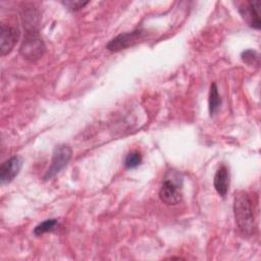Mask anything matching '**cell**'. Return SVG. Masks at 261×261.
Masks as SVG:
<instances>
[{
  "mask_svg": "<svg viewBox=\"0 0 261 261\" xmlns=\"http://www.w3.org/2000/svg\"><path fill=\"white\" fill-rule=\"evenodd\" d=\"M144 35L145 32L142 30H134L132 32L119 34L109 41L106 48L111 52L121 51L139 43L144 38Z\"/></svg>",
  "mask_w": 261,
  "mask_h": 261,
  "instance_id": "5",
  "label": "cell"
},
{
  "mask_svg": "<svg viewBox=\"0 0 261 261\" xmlns=\"http://www.w3.org/2000/svg\"><path fill=\"white\" fill-rule=\"evenodd\" d=\"M57 225V219L51 218V219H46L43 222L39 223L35 228H34V233L36 236H41L43 233H46L48 231H51L55 228Z\"/></svg>",
  "mask_w": 261,
  "mask_h": 261,
  "instance_id": "11",
  "label": "cell"
},
{
  "mask_svg": "<svg viewBox=\"0 0 261 261\" xmlns=\"http://www.w3.org/2000/svg\"><path fill=\"white\" fill-rule=\"evenodd\" d=\"M19 31L16 28L1 24L0 28V54L5 56L10 53L15 43L19 39Z\"/></svg>",
  "mask_w": 261,
  "mask_h": 261,
  "instance_id": "6",
  "label": "cell"
},
{
  "mask_svg": "<svg viewBox=\"0 0 261 261\" xmlns=\"http://www.w3.org/2000/svg\"><path fill=\"white\" fill-rule=\"evenodd\" d=\"M142 162V156L138 151H133L128 153L124 160V166L128 169L138 167Z\"/></svg>",
  "mask_w": 261,
  "mask_h": 261,
  "instance_id": "12",
  "label": "cell"
},
{
  "mask_svg": "<svg viewBox=\"0 0 261 261\" xmlns=\"http://www.w3.org/2000/svg\"><path fill=\"white\" fill-rule=\"evenodd\" d=\"M241 57H242V60H243L245 63L249 64V65L259 64V55H258V53H257L256 51H254V50L249 49V50L244 51V52L242 53Z\"/></svg>",
  "mask_w": 261,
  "mask_h": 261,
  "instance_id": "13",
  "label": "cell"
},
{
  "mask_svg": "<svg viewBox=\"0 0 261 261\" xmlns=\"http://www.w3.org/2000/svg\"><path fill=\"white\" fill-rule=\"evenodd\" d=\"M22 160L18 156H12L0 166V181L2 185L9 184L20 171Z\"/></svg>",
  "mask_w": 261,
  "mask_h": 261,
  "instance_id": "8",
  "label": "cell"
},
{
  "mask_svg": "<svg viewBox=\"0 0 261 261\" xmlns=\"http://www.w3.org/2000/svg\"><path fill=\"white\" fill-rule=\"evenodd\" d=\"M159 198L166 205H176L182 199L181 178L178 175L166 177L159 190Z\"/></svg>",
  "mask_w": 261,
  "mask_h": 261,
  "instance_id": "3",
  "label": "cell"
},
{
  "mask_svg": "<svg viewBox=\"0 0 261 261\" xmlns=\"http://www.w3.org/2000/svg\"><path fill=\"white\" fill-rule=\"evenodd\" d=\"M260 6H261L260 1H249L239 8V12L241 13L243 19L251 28L256 30H259L261 27V21L259 16Z\"/></svg>",
  "mask_w": 261,
  "mask_h": 261,
  "instance_id": "7",
  "label": "cell"
},
{
  "mask_svg": "<svg viewBox=\"0 0 261 261\" xmlns=\"http://www.w3.org/2000/svg\"><path fill=\"white\" fill-rule=\"evenodd\" d=\"M221 104V98L218 94V89L215 83L211 84L210 91H209V113L210 115H214Z\"/></svg>",
  "mask_w": 261,
  "mask_h": 261,
  "instance_id": "10",
  "label": "cell"
},
{
  "mask_svg": "<svg viewBox=\"0 0 261 261\" xmlns=\"http://www.w3.org/2000/svg\"><path fill=\"white\" fill-rule=\"evenodd\" d=\"M71 155H72V150L68 145H65V144L58 145L54 149L51 164L44 175V179L49 180L52 177H54L61 169H63L67 165L68 161L71 158Z\"/></svg>",
  "mask_w": 261,
  "mask_h": 261,
  "instance_id": "4",
  "label": "cell"
},
{
  "mask_svg": "<svg viewBox=\"0 0 261 261\" xmlns=\"http://www.w3.org/2000/svg\"><path fill=\"white\" fill-rule=\"evenodd\" d=\"M65 7H67L71 11H76L86 6L89 1H81V0H65L61 2Z\"/></svg>",
  "mask_w": 261,
  "mask_h": 261,
  "instance_id": "14",
  "label": "cell"
},
{
  "mask_svg": "<svg viewBox=\"0 0 261 261\" xmlns=\"http://www.w3.org/2000/svg\"><path fill=\"white\" fill-rule=\"evenodd\" d=\"M45 45L38 31H27L19 48L21 56L29 61L40 59L45 53Z\"/></svg>",
  "mask_w": 261,
  "mask_h": 261,
  "instance_id": "2",
  "label": "cell"
},
{
  "mask_svg": "<svg viewBox=\"0 0 261 261\" xmlns=\"http://www.w3.org/2000/svg\"><path fill=\"white\" fill-rule=\"evenodd\" d=\"M213 185L218 195L221 197H225L229 187V171L225 165H221L217 169L214 175Z\"/></svg>",
  "mask_w": 261,
  "mask_h": 261,
  "instance_id": "9",
  "label": "cell"
},
{
  "mask_svg": "<svg viewBox=\"0 0 261 261\" xmlns=\"http://www.w3.org/2000/svg\"><path fill=\"white\" fill-rule=\"evenodd\" d=\"M233 214L239 230L246 236L252 234L254 230V215L248 193L244 191L236 192L233 197Z\"/></svg>",
  "mask_w": 261,
  "mask_h": 261,
  "instance_id": "1",
  "label": "cell"
}]
</instances>
